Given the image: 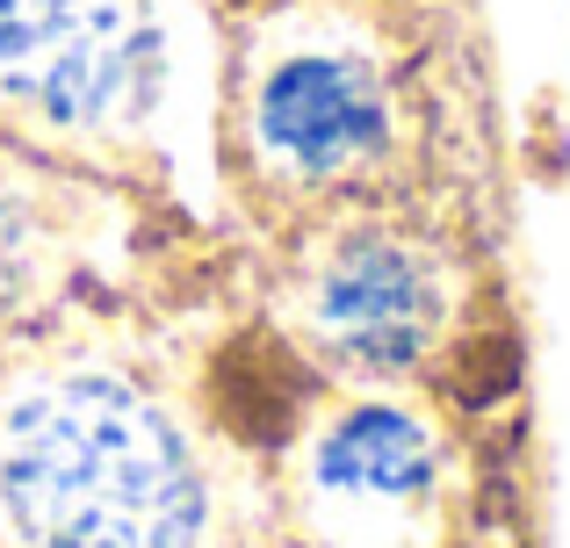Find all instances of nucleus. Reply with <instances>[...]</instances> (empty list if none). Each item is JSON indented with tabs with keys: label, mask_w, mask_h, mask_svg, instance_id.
<instances>
[{
	"label": "nucleus",
	"mask_w": 570,
	"mask_h": 548,
	"mask_svg": "<svg viewBox=\"0 0 570 548\" xmlns=\"http://www.w3.org/2000/svg\"><path fill=\"white\" fill-rule=\"evenodd\" d=\"M318 484L347 498H419L433 484V434L397 405H347L318 434Z\"/></svg>",
	"instance_id": "nucleus-5"
},
{
	"label": "nucleus",
	"mask_w": 570,
	"mask_h": 548,
	"mask_svg": "<svg viewBox=\"0 0 570 548\" xmlns=\"http://www.w3.org/2000/svg\"><path fill=\"white\" fill-rule=\"evenodd\" d=\"M253 130L261 145L304 181H333V173H354L383 152L390 138V109L383 87L362 58L347 51H296L282 58L261 80V101H253Z\"/></svg>",
	"instance_id": "nucleus-4"
},
{
	"label": "nucleus",
	"mask_w": 570,
	"mask_h": 548,
	"mask_svg": "<svg viewBox=\"0 0 570 548\" xmlns=\"http://www.w3.org/2000/svg\"><path fill=\"white\" fill-rule=\"evenodd\" d=\"M0 512L29 548H195L209 498L138 382L66 376L0 426Z\"/></svg>",
	"instance_id": "nucleus-1"
},
{
	"label": "nucleus",
	"mask_w": 570,
	"mask_h": 548,
	"mask_svg": "<svg viewBox=\"0 0 570 548\" xmlns=\"http://www.w3.org/2000/svg\"><path fill=\"white\" fill-rule=\"evenodd\" d=\"M311 325L340 361L368 368V376H397L441 332V275L419 246L362 231L325 260L318 289H311Z\"/></svg>",
	"instance_id": "nucleus-3"
},
{
	"label": "nucleus",
	"mask_w": 570,
	"mask_h": 548,
	"mask_svg": "<svg viewBox=\"0 0 570 548\" xmlns=\"http://www.w3.org/2000/svg\"><path fill=\"white\" fill-rule=\"evenodd\" d=\"M29 275H37V225L14 196H0V318L22 303Z\"/></svg>",
	"instance_id": "nucleus-6"
},
{
	"label": "nucleus",
	"mask_w": 570,
	"mask_h": 548,
	"mask_svg": "<svg viewBox=\"0 0 570 548\" xmlns=\"http://www.w3.org/2000/svg\"><path fill=\"white\" fill-rule=\"evenodd\" d=\"M0 94L58 130H130L167 94L145 0H0Z\"/></svg>",
	"instance_id": "nucleus-2"
}]
</instances>
